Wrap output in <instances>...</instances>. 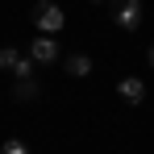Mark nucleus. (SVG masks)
I'll return each instance as SVG.
<instances>
[{
	"label": "nucleus",
	"instance_id": "nucleus-5",
	"mask_svg": "<svg viewBox=\"0 0 154 154\" xmlns=\"http://www.w3.org/2000/svg\"><path fill=\"white\" fill-rule=\"evenodd\" d=\"M117 92H121L125 104H142V100H146V83H142L137 75H125L121 83H117Z\"/></svg>",
	"mask_w": 154,
	"mask_h": 154
},
{
	"label": "nucleus",
	"instance_id": "nucleus-7",
	"mask_svg": "<svg viewBox=\"0 0 154 154\" xmlns=\"http://www.w3.org/2000/svg\"><path fill=\"white\" fill-rule=\"evenodd\" d=\"M67 75H75V79L92 75V58H88V54H71V58H67Z\"/></svg>",
	"mask_w": 154,
	"mask_h": 154
},
{
	"label": "nucleus",
	"instance_id": "nucleus-6",
	"mask_svg": "<svg viewBox=\"0 0 154 154\" xmlns=\"http://www.w3.org/2000/svg\"><path fill=\"white\" fill-rule=\"evenodd\" d=\"M42 96V83L29 75V79H17V88H13V100H21V104H29V100H38Z\"/></svg>",
	"mask_w": 154,
	"mask_h": 154
},
{
	"label": "nucleus",
	"instance_id": "nucleus-4",
	"mask_svg": "<svg viewBox=\"0 0 154 154\" xmlns=\"http://www.w3.org/2000/svg\"><path fill=\"white\" fill-rule=\"evenodd\" d=\"M29 58H33V63H54V58H58V46H54V38H50V33L33 38V46H29Z\"/></svg>",
	"mask_w": 154,
	"mask_h": 154
},
{
	"label": "nucleus",
	"instance_id": "nucleus-1",
	"mask_svg": "<svg viewBox=\"0 0 154 154\" xmlns=\"http://www.w3.org/2000/svg\"><path fill=\"white\" fill-rule=\"evenodd\" d=\"M63 21H67V17H63V8H58L54 0H38V4H33V25L42 29V33H58Z\"/></svg>",
	"mask_w": 154,
	"mask_h": 154
},
{
	"label": "nucleus",
	"instance_id": "nucleus-9",
	"mask_svg": "<svg viewBox=\"0 0 154 154\" xmlns=\"http://www.w3.org/2000/svg\"><path fill=\"white\" fill-rule=\"evenodd\" d=\"M150 67H154V46H150Z\"/></svg>",
	"mask_w": 154,
	"mask_h": 154
},
{
	"label": "nucleus",
	"instance_id": "nucleus-2",
	"mask_svg": "<svg viewBox=\"0 0 154 154\" xmlns=\"http://www.w3.org/2000/svg\"><path fill=\"white\" fill-rule=\"evenodd\" d=\"M112 21L125 29V33H133V29L142 25V0H112Z\"/></svg>",
	"mask_w": 154,
	"mask_h": 154
},
{
	"label": "nucleus",
	"instance_id": "nucleus-8",
	"mask_svg": "<svg viewBox=\"0 0 154 154\" xmlns=\"http://www.w3.org/2000/svg\"><path fill=\"white\" fill-rule=\"evenodd\" d=\"M0 154H29V146L21 142V137H8V142L0 146Z\"/></svg>",
	"mask_w": 154,
	"mask_h": 154
},
{
	"label": "nucleus",
	"instance_id": "nucleus-3",
	"mask_svg": "<svg viewBox=\"0 0 154 154\" xmlns=\"http://www.w3.org/2000/svg\"><path fill=\"white\" fill-rule=\"evenodd\" d=\"M0 71H8L13 79H29L33 75V58H25V54L13 50V46H4L0 50Z\"/></svg>",
	"mask_w": 154,
	"mask_h": 154
}]
</instances>
